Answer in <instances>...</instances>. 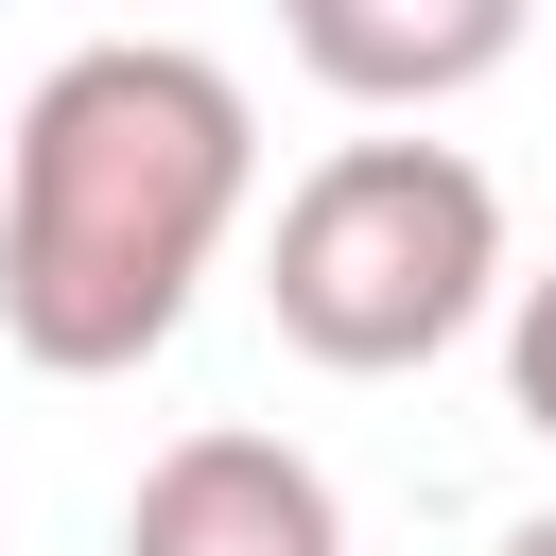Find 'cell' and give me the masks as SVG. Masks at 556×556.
<instances>
[{"instance_id": "5", "label": "cell", "mask_w": 556, "mask_h": 556, "mask_svg": "<svg viewBox=\"0 0 556 556\" xmlns=\"http://www.w3.org/2000/svg\"><path fill=\"white\" fill-rule=\"evenodd\" d=\"M504 400H521V434L556 452V261L504 278Z\"/></svg>"}, {"instance_id": "3", "label": "cell", "mask_w": 556, "mask_h": 556, "mask_svg": "<svg viewBox=\"0 0 556 556\" xmlns=\"http://www.w3.org/2000/svg\"><path fill=\"white\" fill-rule=\"evenodd\" d=\"M122 556H348V504H330V469L295 434L208 417L122 486Z\"/></svg>"}, {"instance_id": "1", "label": "cell", "mask_w": 556, "mask_h": 556, "mask_svg": "<svg viewBox=\"0 0 556 556\" xmlns=\"http://www.w3.org/2000/svg\"><path fill=\"white\" fill-rule=\"evenodd\" d=\"M261 191V104L191 35H87L0 122V348L35 382H139Z\"/></svg>"}, {"instance_id": "2", "label": "cell", "mask_w": 556, "mask_h": 556, "mask_svg": "<svg viewBox=\"0 0 556 556\" xmlns=\"http://www.w3.org/2000/svg\"><path fill=\"white\" fill-rule=\"evenodd\" d=\"M486 295H504V191H486V156H452V139H330L278 191L261 313H278L295 365L400 382V365L469 348Z\"/></svg>"}, {"instance_id": "4", "label": "cell", "mask_w": 556, "mask_h": 556, "mask_svg": "<svg viewBox=\"0 0 556 556\" xmlns=\"http://www.w3.org/2000/svg\"><path fill=\"white\" fill-rule=\"evenodd\" d=\"M521 17H539V0H278L295 70H313L330 104H382V122L469 104V87L521 52Z\"/></svg>"}, {"instance_id": "6", "label": "cell", "mask_w": 556, "mask_h": 556, "mask_svg": "<svg viewBox=\"0 0 556 556\" xmlns=\"http://www.w3.org/2000/svg\"><path fill=\"white\" fill-rule=\"evenodd\" d=\"M504 556H556V504H539V521H521V539H504Z\"/></svg>"}]
</instances>
